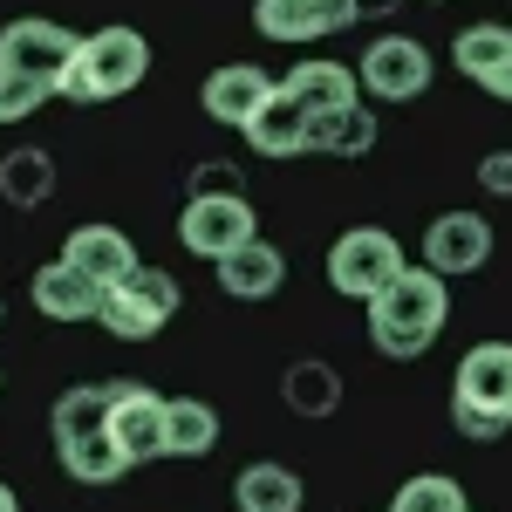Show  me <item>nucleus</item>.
<instances>
[{
    "mask_svg": "<svg viewBox=\"0 0 512 512\" xmlns=\"http://www.w3.org/2000/svg\"><path fill=\"white\" fill-rule=\"evenodd\" d=\"M362 308H369V342H376V349L390 355V362H417V355L444 335L451 287H444V274L403 260V274H396L376 301H362Z\"/></svg>",
    "mask_w": 512,
    "mask_h": 512,
    "instance_id": "f257e3e1",
    "label": "nucleus"
},
{
    "mask_svg": "<svg viewBox=\"0 0 512 512\" xmlns=\"http://www.w3.org/2000/svg\"><path fill=\"white\" fill-rule=\"evenodd\" d=\"M144 76H151V41L137 35V28H96V35H82L69 76L55 82V96H69V103H110V96H130Z\"/></svg>",
    "mask_w": 512,
    "mask_h": 512,
    "instance_id": "f03ea898",
    "label": "nucleus"
},
{
    "mask_svg": "<svg viewBox=\"0 0 512 512\" xmlns=\"http://www.w3.org/2000/svg\"><path fill=\"white\" fill-rule=\"evenodd\" d=\"M396 274H403V246L383 226H349L328 246V287L349 294V301H376Z\"/></svg>",
    "mask_w": 512,
    "mask_h": 512,
    "instance_id": "7ed1b4c3",
    "label": "nucleus"
},
{
    "mask_svg": "<svg viewBox=\"0 0 512 512\" xmlns=\"http://www.w3.org/2000/svg\"><path fill=\"white\" fill-rule=\"evenodd\" d=\"M171 315H178V280L158 267H137L123 287H103V308H96V321L117 342H151Z\"/></svg>",
    "mask_w": 512,
    "mask_h": 512,
    "instance_id": "20e7f679",
    "label": "nucleus"
},
{
    "mask_svg": "<svg viewBox=\"0 0 512 512\" xmlns=\"http://www.w3.org/2000/svg\"><path fill=\"white\" fill-rule=\"evenodd\" d=\"M178 239H185V253H198V260L219 267V260L239 253L246 239H260V219H253L246 192H205V198H185Z\"/></svg>",
    "mask_w": 512,
    "mask_h": 512,
    "instance_id": "39448f33",
    "label": "nucleus"
},
{
    "mask_svg": "<svg viewBox=\"0 0 512 512\" xmlns=\"http://www.w3.org/2000/svg\"><path fill=\"white\" fill-rule=\"evenodd\" d=\"M362 89L376 96V103H410V96H424L431 89V48L417 35H376L362 48Z\"/></svg>",
    "mask_w": 512,
    "mask_h": 512,
    "instance_id": "423d86ee",
    "label": "nucleus"
},
{
    "mask_svg": "<svg viewBox=\"0 0 512 512\" xmlns=\"http://www.w3.org/2000/svg\"><path fill=\"white\" fill-rule=\"evenodd\" d=\"M76 48H82V35H69L62 21L21 14V21L0 28V69H28V76L62 82V76H69V62H76Z\"/></svg>",
    "mask_w": 512,
    "mask_h": 512,
    "instance_id": "0eeeda50",
    "label": "nucleus"
},
{
    "mask_svg": "<svg viewBox=\"0 0 512 512\" xmlns=\"http://www.w3.org/2000/svg\"><path fill=\"white\" fill-rule=\"evenodd\" d=\"M164 403H171V396L144 390V383H130V376L110 383V437L123 444V458H130V465L164 458Z\"/></svg>",
    "mask_w": 512,
    "mask_h": 512,
    "instance_id": "6e6552de",
    "label": "nucleus"
},
{
    "mask_svg": "<svg viewBox=\"0 0 512 512\" xmlns=\"http://www.w3.org/2000/svg\"><path fill=\"white\" fill-rule=\"evenodd\" d=\"M355 21V0H253V28L267 41H328Z\"/></svg>",
    "mask_w": 512,
    "mask_h": 512,
    "instance_id": "1a4fd4ad",
    "label": "nucleus"
},
{
    "mask_svg": "<svg viewBox=\"0 0 512 512\" xmlns=\"http://www.w3.org/2000/svg\"><path fill=\"white\" fill-rule=\"evenodd\" d=\"M492 260V219H478V212H437L431 233H424V267L431 274H478Z\"/></svg>",
    "mask_w": 512,
    "mask_h": 512,
    "instance_id": "9d476101",
    "label": "nucleus"
},
{
    "mask_svg": "<svg viewBox=\"0 0 512 512\" xmlns=\"http://www.w3.org/2000/svg\"><path fill=\"white\" fill-rule=\"evenodd\" d=\"M458 403H478V410H492V417H506L512 424V342H478V349H465V362H458Z\"/></svg>",
    "mask_w": 512,
    "mask_h": 512,
    "instance_id": "9b49d317",
    "label": "nucleus"
},
{
    "mask_svg": "<svg viewBox=\"0 0 512 512\" xmlns=\"http://www.w3.org/2000/svg\"><path fill=\"white\" fill-rule=\"evenodd\" d=\"M62 260H69L76 274H89L96 287H123V280L144 267L137 246H130V233H117V226H76V233L62 239Z\"/></svg>",
    "mask_w": 512,
    "mask_h": 512,
    "instance_id": "f8f14e48",
    "label": "nucleus"
},
{
    "mask_svg": "<svg viewBox=\"0 0 512 512\" xmlns=\"http://www.w3.org/2000/svg\"><path fill=\"white\" fill-rule=\"evenodd\" d=\"M274 89H280V82L267 76V69H253V62H226V69L205 76V117L226 123V130H246L253 110H260Z\"/></svg>",
    "mask_w": 512,
    "mask_h": 512,
    "instance_id": "ddd939ff",
    "label": "nucleus"
},
{
    "mask_svg": "<svg viewBox=\"0 0 512 512\" xmlns=\"http://www.w3.org/2000/svg\"><path fill=\"white\" fill-rule=\"evenodd\" d=\"M308 123H315V117H308L287 89H274V96L253 110V123H246L239 137H246L260 158H294V151H308Z\"/></svg>",
    "mask_w": 512,
    "mask_h": 512,
    "instance_id": "4468645a",
    "label": "nucleus"
},
{
    "mask_svg": "<svg viewBox=\"0 0 512 512\" xmlns=\"http://www.w3.org/2000/svg\"><path fill=\"white\" fill-rule=\"evenodd\" d=\"M28 294H35V308H41L48 321H89L96 308H103V287H96L89 274H76L69 260H48Z\"/></svg>",
    "mask_w": 512,
    "mask_h": 512,
    "instance_id": "2eb2a0df",
    "label": "nucleus"
},
{
    "mask_svg": "<svg viewBox=\"0 0 512 512\" xmlns=\"http://www.w3.org/2000/svg\"><path fill=\"white\" fill-rule=\"evenodd\" d=\"M308 117H321V110H349V103H362V76H349L342 62H294V76L280 82Z\"/></svg>",
    "mask_w": 512,
    "mask_h": 512,
    "instance_id": "dca6fc26",
    "label": "nucleus"
},
{
    "mask_svg": "<svg viewBox=\"0 0 512 512\" xmlns=\"http://www.w3.org/2000/svg\"><path fill=\"white\" fill-rule=\"evenodd\" d=\"M280 280H287V260H280V246H267V239H246L239 253L219 260V287L233 301H267V294H280Z\"/></svg>",
    "mask_w": 512,
    "mask_h": 512,
    "instance_id": "f3484780",
    "label": "nucleus"
},
{
    "mask_svg": "<svg viewBox=\"0 0 512 512\" xmlns=\"http://www.w3.org/2000/svg\"><path fill=\"white\" fill-rule=\"evenodd\" d=\"M301 472L294 465H274V458H260V465H246L233 478V506L239 512H301Z\"/></svg>",
    "mask_w": 512,
    "mask_h": 512,
    "instance_id": "a211bd4d",
    "label": "nucleus"
},
{
    "mask_svg": "<svg viewBox=\"0 0 512 512\" xmlns=\"http://www.w3.org/2000/svg\"><path fill=\"white\" fill-rule=\"evenodd\" d=\"M376 110H362V103H349V110H321L315 123H308V151H328V158H369L376 151Z\"/></svg>",
    "mask_w": 512,
    "mask_h": 512,
    "instance_id": "6ab92c4d",
    "label": "nucleus"
},
{
    "mask_svg": "<svg viewBox=\"0 0 512 512\" xmlns=\"http://www.w3.org/2000/svg\"><path fill=\"white\" fill-rule=\"evenodd\" d=\"M280 396H287L294 417H335V410H342V376H335L321 355H301V362H287Z\"/></svg>",
    "mask_w": 512,
    "mask_h": 512,
    "instance_id": "aec40b11",
    "label": "nucleus"
},
{
    "mask_svg": "<svg viewBox=\"0 0 512 512\" xmlns=\"http://www.w3.org/2000/svg\"><path fill=\"white\" fill-rule=\"evenodd\" d=\"M219 444V410L198 396H171L164 403V458H205Z\"/></svg>",
    "mask_w": 512,
    "mask_h": 512,
    "instance_id": "412c9836",
    "label": "nucleus"
},
{
    "mask_svg": "<svg viewBox=\"0 0 512 512\" xmlns=\"http://www.w3.org/2000/svg\"><path fill=\"white\" fill-rule=\"evenodd\" d=\"M55 458H62V472L76 478V485H110V478L130 472V458H123V444H117L110 431L62 437V444H55Z\"/></svg>",
    "mask_w": 512,
    "mask_h": 512,
    "instance_id": "4be33fe9",
    "label": "nucleus"
},
{
    "mask_svg": "<svg viewBox=\"0 0 512 512\" xmlns=\"http://www.w3.org/2000/svg\"><path fill=\"white\" fill-rule=\"evenodd\" d=\"M48 192H55V158L41 144H14L0 158V198L28 212V205H48Z\"/></svg>",
    "mask_w": 512,
    "mask_h": 512,
    "instance_id": "5701e85b",
    "label": "nucleus"
},
{
    "mask_svg": "<svg viewBox=\"0 0 512 512\" xmlns=\"http://www.w3.org/2000/svg\"><path fill=\"white\" fill-rule=\"evenodd\" d=\"M451 62H458V76L485 82L492 69H506V62H512V28H499V21H478V28H465V35L451 41Z\"/></svg>",
    "mask_w": 512,
    "mask_h": 512,
    "instance_id": "b1692460",
    "label": "nucleus"
},
{
    "mask_svg": "<svg viewBox=\"0 0 512 512\" xmlns=\"http://www.w3.org/2000/svg\"><path fill=\"white\" fill-rule=\"evenodd\" d=\"M390 512H465V485L444 478V472H417V478L396 485Z\"/></svg>",
    "mask_w": 512,
    "mask_h": 512,
    "instance_id": "393cba45",
    "label": "nucleus"
},
{
    "mask_svg": "<svg viewBox=\"0 0 512 512\" xmlns=\"http://www.w3.org/2000/svg\"><path fill=\"white\" fill-rule=\"evenodd\" d=\"M55 96L48 76H28V69H0V123H28Z\"/></svg>",
    "mask_w": 512,
    "mask_h": 512,
    "instance_id": "a878e982",
    "label": "nucleus"
},
{
    "mask_svg": "<svg viewBox=\"0 0 512 512\" xmlns=\"http://www.w3.org/2000/svg\"><path fill=\"white\" fill-rule=\"evenodd\" d=\"M451 424H458V437H472V444H499V437L512 431L506 417H492V410H478V403H458V396H451Z\"/></svg>",
    "mask_w": 512,
    "mask_h": 512,
    "instance_id": "bb28decb",
    "label": "nucleus"
},
{
    "mask_svg": "<svg viewBox=\"0 0 512 512\" xmlns=\"http://www.w3.org/2000/svg\"><path fill=\"white\" fill-rule=\"evenodd\" d=\"M205 192H239V164L233 158H205L192 171V198H205Z\"/></svg>",
    "mask_w": 512,
    "mask_h": 512,
    "instance_id": "cd10ccee",
    "label": "nucleus"
},
{
    "mask_svg": "<svg viewBox=\"0 0 512 512\" xmlns=\"http://www.w3.org/2000/svg\"><path fill=\"white\" fill-rule=\"evenodd\" d=\"M478 185L492 198H512V151H492V158L478 164Z\"/></svg>",
    "mask_w": 512,
    "mask_h": 512,
    "instance_id": "c85d7f7f",
    "label": "nucleus"
},
{
    "mask_svg": "<svg viewBox=\"0 0 512 512\" xmlns=\"http://www.w3.org/2000/svg\"><path fill=\"white\" fill-rule=\"evenodd\" d=\"M485 89H492L499 103H512V62H506V69H492V76H485Z\"/></svg>",
    "mask_w": 512,
    "mask_h": 512,
    "instance_id": "c756f323",
    "label": "nucleus"
},
{
    "mask_svg": "<svg viewBox=\"0 0 512 512\" xmlns=\"http://www.w3.org/2000/svg\"><path fill=\"white\" fill-rule=\"evenodd\" d=\"M383 7H396V0H355V14H383Z\"/></svg>",
    "mask_w": 512,
    "mask_h": 512,
    "instance_id": "7c9ffc66",
    "label": "nucleus"
},
{
    "mask_svg": "<svg viewBox=\"0 0 512 512\" xmlns=\"http://www.w3.org/2000/svg\"><path fill=\"white\" fill-rule=\"evenodd\" d=\"M0 512H21V499H14V492H7V485H0Z\"/></svg>",
    "mask_w": 512,
    "mask_h": 512,
    "instance_id": "2f4dec72",
    "label": "nucleus"
},
{
    "mask_svg": "<svg viewBox=\"0 0 512 512\" xmlns=\"http://www.w3.org/2000/svg\"><path fill=\"white\" fill-rule=\"evenodd\" d=\"M465 512H472V506H465Z\"/></svg>",
    "mask_w": 512,
    "mask_h": 512,
    "instance_id": "473e14b6",
    "label": "nucleus"
},
{
    "mask_svg": "<svg viewBox=\"0 0 512 512\" xmlns=\"http://www.w3.org/2000/svg\"><path fill=\"white\" fill-rule=\"evenodd\" d=\"M431 7H437V0H431Z\"/></svg>",
    "mask_w": 512,
    "mask_h": 512,
    "instance_id": "72a5a7b5",
    "label": "nucleus"
}]
</instances>
